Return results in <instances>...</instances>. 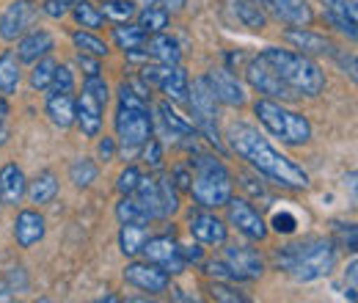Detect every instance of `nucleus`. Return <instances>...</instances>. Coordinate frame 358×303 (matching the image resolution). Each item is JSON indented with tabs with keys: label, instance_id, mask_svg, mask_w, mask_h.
Masks as SVG:
<instances>
[{
	"label": "nucleus",
	"instance_id": "f257e3e1",
	"mask_svg": "<svg viewBox=\"0 0 358 303\" xmlns=\"http://www.w3.org/2000/svg\"><path fill=\"white\" fill-rule=\"evenodd\" d=\"M226 138H229V146L254 171L268 176L270 182H275L281 188H289V190H306L312 185L309 182V174L303 171L295 160H289L287 155H281L278 149H273L268 143V138L259 130H254L251 125H231L226 130Z\"/></svg>",
	"mask_w": 358,
	"mask_h": 303
},
{
	"label": "nucleus",
	"instance_id": "f03ea898",
	"mask_svg": "<svg viewBox=\"0 0 358 303\" xmlns=\"http://www.w3.org/2000/svg\"><path fill=\"white\" fill-rule=\"evenodd\" d=\"M275 265L295 281H317L336 267V243L331 237H306L275 251Z\"/></svg>",
	"mask_w": 358,
	"mask_h": 303
},
{
	"label": "nucleus",
	"instance_id": "7ed1b4c3",
	"mask_svg": "<svg viewBox=\"0 0 358 303\" xmlns=\"http://www.w3.org/2000/svg\"><path fill=\"white\" fill-rule=\"evenodd\" d=\"M262 58L275 69V75L292 88L298 97H320L325 88V75L309 55L295 50L268 47L262 50Z\"/></svg>",
	"mask_w": 358,
	"mask_h": 303
},
{
	"label": "nucleus",
	"instance_id": "20e7f679",
	"mask_svg": "<svg viewBox=\"0 0 358 303\" xmlns=\"http://www.w3.org/2000/svg\"><path fill=\"white\" fill-rule=\"evenodd\" d=\"M196 174L190 176V196L199 207L204 210H218L226 207V202L231 199V174L221 160H215L213 155H199L196 160H190Z\"/></svg>",
	"mask_w": 358,
	"mask_h": 303
},
{
	"label": "nucleus",
	"instance_id": "39448f33",
	"mask_svg": "<svg viewBox=\"0 0 358 303\" xmlns=\"http://www.w3.org/2000/svg\"><path fill=\"white\" fill-rule=\"evenodd\" d=\"M254 113H257V119L262 122V127L273 138H278V141H284L289 146H301V143L312 141V122L303 113H295V111L284 108L275 99H268V97L257 99L254 102Z\"/></svg>",
	"mask_w": 358,
	"mask_h": 303
},
{
	"label": "nucleus",
	"instance_id": "423d86ee",
	"mask_svg": "<svg viewBox=\"0 0 358 303\" xmlns=\"http://www.w3.org/2000/svg\"><path fill=\"white\" fill-rule=\"evenodd\" d=\"M187 105L193 113V127L207 138L210 146H215L218 152H224V141L218 132V99L213 94V88L207 83V78L193 80V86H187Z\"/></svg>",
	"mask_w": 358,
	"mask_h": 303
},
{
	"label": "nucleus",
	"instance_id": "0eeeda50",
	"mask_svg": "<svg viewBox=\"0 0 358 303\" xmlns=\"http://www.w3.org/2000/svg\"><path fill=\"white\" fill-rule=\"evenodd\" d=\"M245 78H248L251 86L257 88L259 94H265L268 99H275V102H292V99H301L292 88L275 75V69L262 58V52L254 55V58L248 61V66H245Z\"/></svg>",
	"mask_w": 358,
	"mask_h": 303
},
{
	"label": "nucleus",
	"instance_id": "6e6552de",
	"mask_svg": "<svg viewBox=\"0 0 358 303\" xmlns=\"http://www.w3.org/2000/svg\"><path fill=\"white\" fill-rule=\"evenodd\" d=\"M116 135L122 141V149L133 152L138 146H143L152 138V116L149 108H124L119 105L116 113Z\"/></svg>",
	"mask_w": 358,
	"mask_h": 303
},
{
	"label": "nucleus",
	"instance_id": "1a4fd4ad",
	"mask_svg": "<svg viewBox=\"0 0 358 303\" xmlns=\"http://www.w3.org/2000/svg\"><path fill=\"white\" fill-rule=\"evenodd\" d=\"M143 83L146 86L160 88L171 102H185L187 99V75L179 64H152L143 66Z\"/></svg>",
	"mask_w": 358,
	"mask_h": 303
},
{
	"label": "nucleus",
	"instance_id": "9d476101",
	"mask_svg": "<svg viewBox=\"0 0 358 303\" xmlns=\"http://www.w3.org/2000/svg\"><path fill=\"white\" fill-rule=\"evenodd\" d=\"M141 254L146 257V262H152V265H157L160 270H166L169 276L185 273V260H182V251H179V243L174 240V234L146 237Z\"/></svg>",
	"mask_w": 358,
	"mask_h": 303
},
{
	"label": "nucleus",
	"instance_id": "9b49d317",
	"mask_svg": "<svg viewBox=\"0 0 358 303\" xmlns=\"http://www.w3.org/2000/svg\"><path fill=\"white\" fill-rule=\"evenodd\" d=\"M226 210H229L226 213L229 216V226H234L243 237H248L254 243H262L268 237V223H265V218L251 207V202H245V199H229L226 202Z\"/></svg>",
	"mask_w": 358,
	"mask_h": 303
},
{
	"label": "nucleus",
	"instance_id": "f8f14e48",
	"mask_svg": "<svg viewBox=\"0 0 358 303\" xmlns=\"http://www.w3.org/2000/svg\"><path fill=\"white\" fill-rule=\"evenodd\" d=\"M124 281L138 287V290H143V293L160 295V293L169 290L171 276L166 270H160L157 265H152V262H130L124 267Z\"/></svg>",
	"mask_w": 358,
	"mask_h": 303
},
{
	"label": "nucleus",
	"instance_id": "ddd939ff",
	"mask_svg": "<svg viewBox=\"0 0 358 303\" xmlns=\"http://www.w3.org/2000/svg\"><path fill=\"white\" fill-rule=\"evenodd\" d=\"M226 265L237 281H254L265 273V260L251 246H226Z\"/></svg>",
	"mask_w": 358,
	"mask_h": 303
},
{
	"label": "nucleus",
	"instance_id": "4468645a",
	"mask_svg": "<svg viewBox=\"0 0 358 303\" xmlns=\"http://www.w3.org/2000/svg\"><path fill=\"white\" fill-rule=\"evenodd\" d=\"M34 14H36V6L31 0H11L0 17V39H6V42L20 39L31 28Z\"/></svg>",
	"mask_w": 358,
	"mask_h": 303
},
{
	"label": "nucleus",
	"instance_id": "2eb2a0df",
	"mask_svg": "<svg viewBox=\"0 0 358 303\" xmlns=\"http://www.w3.org/2000/svg\"><path fill=\"white\" fill-rule=\"evenodd\" d=\"M207 83L213 88V94H215V99L218 102H224V105H231V108H240V105H245V88L243 83L237 80V75H231L226 66H218V69H210L207 75Z\"/></svg>",
	"mask_w": 358,
	"mask_h": 303
},
{
	"label": "nucleus",
	"instance_id": "dca6fc26",
	"mask_svg": "<svg viewBox=\"0 0 358 303\" xmlns=\"http://www.w3.org/2000/svg\"><path fill=\"white\" fill-rule=\"evenodd\" d=\"M320 3H322V11H325V20H328L339 34H345L350 42H356V36H358L356 0H320Z\"/></svg>",
	"mask_w": 358,
	"mask_h": 303
},
{
	"label": "nucleus",
	"instance_id": "f3484780",
	"mask_svg": "<svg viewBox=\"0 0 358 303\" xmlns=\"http://www.w3.org/2000/svg\"><path fill=\"white\" fill-rule=\"evenodd\" d=\"M187 229H190V234H193L201 246H224L226 237H229L226 223L218 216H213V213H199V216H193L190 223H187Z\"/></svg>",
	"mask_w": 358,
	"mask_h": 303
},
{
	"label": "nucleus",
	"instance_id": "a211bd4d",
	"mask_svg": "<svg viewBox=\"0 0 358 303\" xmlns=\"http://www.w3.org/2000/svg\"><path fill=\"white\" fill-rule=\"evenodd\" d=\"M102 102L96 97H91L89 91L83 88L80 99H75V125L83 130L86 138H96L102 130Z\"/></svg>",
	"mask_w": 358,
	"mask_h": 303
},
{
	"label": "nucleus",
	"instance_id": "6ab92c4d",
	"mask_svg": "<svg viewBox=\"0 0 358 303\" xmlns=\"http://www.w3.org/2000/svg\"><path fill=\"white\" fill-rule=\"evenodd\" d=\"M47 232L45 218L39 216L36 210H22L14 218V240L20 248H34Z\"/></svg>",
	"mask_w": 358,
	"mask_h": 303
},
{
	"label": "nucleus",
	"instance_id": "aec40b11",
	"mask_svg": "<svg viewBox=\"0 0 358 303\" xmlns=\"http://www.w3.org/2000/svg\"><path fill=\"white\" fill-rule=\"evenodd\" d=\"M25 190H28V179L22 169L14 163H6L0 169V202L6 207H17L25 199Z\"/></svg>",
	"mask_w": 358,
	"mask_h": 303
},
{
	"label": "nucleus",
	"instance_id": "412c9836",
	"mask_svg": "<svg viewBox=\"0 0 358 303\" xmlns=\"http://www.w3.org/2000/svg\"><path fill=\"white\" fill-rule=\"evenodd\" d=\"M273 8V14L295 28H309L314 22V11L306 0H262Z\"/></svg>",
	"mask_w": 358,
	"mask_h": 303
},
{
	"label": "nucleus",
	"instance_id": "4be33fe9",
	"mask_svg": "<svg viewBox=\"0 0 358 303\" xmlns=\"http://www.w3.org/2000/svg\"><path fill=\"white\" fill-rule=\"evenodd\" d=\"M47 116H50V122L55 127L69 130L75 125V97H72V91H50Z\"/></svg>",
	"mask_w": 358,
	"mask_h": 303
},
{
	"label": "nucleus",
	"instance_id": "5701e85b",
	"mask_svg": "<svg viewBox=\"0 0 358 303\" xmlns=\"http://www.w3.org/2000/svg\"><path fill=\"white\" fill-rule=\"evenodd\" d=\"M52 47L55 42L47 31H31V34H22V39L17 44V58H20V64H36Z\"/></svg>",
	"mask_w": 358,
	"mask_h": 303
},
{
	"label": "nucleus",
	"instance_id": "b1692460",
	"mask_svg": "<svg viewBox=\"0 0 358 303\" xmlns=\"http://www.w3.org/2000/svg\"><path fill=\"white\" fill-rule=\"evenodd\" d=\"M284 39L289 44H295L298 50H303V55H331L336 47L331 39H325V36H320V34H312V31H306V28H289L287 34H284Z\"/></svg>",
	"mask_w": 358,
	"mask_h": 303
},
{
	"label": "nucleus",
	"instance_id": "393cba45",
	"mask_svg": "<svg viewBox=\"0 0 358 303\" xmlns=\"http://www.w3.org/2000/svg\"><path fill=\"white\" fill-rule=\"evenodd\" d=\"M143 44H146V55L155 58L157 64H171L174 66V64L182 61V50H179L177 39L169 36V34H163V31L152 34Z\"/></svg>",
	"mask_w": 358,
	"mask_h": 303
},
{
	"label": "nucleus",
	"instance_id": "a878e982",
	"mask_svg": "<svg viewBox=\"0 0 358 303\" xmlns=\"http://www.w3.org/2000/svg\"><path fill=\"white\" fill-rule=\"evenodd\" d=\"M133 196L138 199V204L143 207V213L149 216V220L152 218H163V202H160V190H157V179L155 176H143L141 174Z\"/></svg>",
	"mask_w": 358,
	"mask_h": 303
},
{
	"label": "nucleus",
	"instance_id": "bb28decb",
	"mask_svg": "<svg viewBox=\"0 0 358 303\" xmlns=\"http://www.w3.org/2000/svg\"><path fill=\"white\" fill-rule=\"evenodd\" d=\"M234 17L248 28V31H262L268 25V17L259 6V0H229Z\"/></svg>",
	"mask_w": 358,
	"mask_h": 303
},
{
	"label": "nucleus",
	"instance_id": "cd10ccee",
	"mask_svg": "<svg viewBox=\"0 0 358 303\" xmlns=\"http://www.w3.org/2000/svg\"><path fill=\"white\" fill-rule=\"evenodd\" d=\"M25 196L31 199V204H50L55 196H58V179L52 171H42L34 182H28V190Z\"/></svg>",
	"mask_w": 358,
	"mask_h": 303
},
{
	"label": "nucleus",
	"instance_id": "c85d7f7f",
	"mask_svg": "<svg viewBox=\"0 0 358 303\" xmlns=\"http://www.w3.org/2000/svg\"><path fill=\"white\" fill-rule=\"evenodd\" d=\"M20 78H22V72H20L17 52L14 50H3V55H0V94L3 97L14 94L17 86H20Z\"/></svg>",
	"mask_w": 358,
	"mask_h": 303
},
{
	"label": "nucleus",
	"instance_id": "c756f323",
	"mask_svg": "<svg viewBox=\"0 0 358 303\" xmlns=\"http://www.w3.org/2000/svg\"><path fill=\"white\" fill-rule=\"evenodd\" d=\"M146 237H149V229L143 223H122V229H119V248H122V254L124 257H138L143 243H146Z\"/></svg>",
	"mask_w": 358,
	"mask_h": 303
},
{
	"label": "nucleus",
	"instance_id": "7c9ffc66",
	"mask_svg": "<svg viewBox=\"0 0 358 303\" xmlns=\"http://www.w3.org/2000/svg\"><path fill=\"white\" fill-rule=\"evenodd\" d=\"M157 113H160V122H163V127L171 132V138H190L196 127H193V122H187V119H182L177 111L171 108V102H160V108H157Z\"/></svg>",
	"mask_w": 358,
	"mask_h": 303
},
{
	"label": "nucleus",
	"instance_id": "2f4dec72",
	"mask_svg": "<svg viewBox=\"0 0 358 303\" xmlns=\"http://www.w3.org/2000/svg\"><path fill=\"white\" fill-rule=\"evenodd\" d=\"M113 42L119 50H141L143 42H146V34H143V28L138 25V22H119L116 28H113Z\"/></svg>",
	"mask_w": 358,
	"mask_h": 303
},
{
	"label": "nucleus",
	"instance_id": "473e14b6",
	"mask_svg": "<svg viewBox=\"0 0 358 303\" xmlns=\"http://www.w3.org/2000/svg\"><path fill=\"white\" fill-rule=\"evenodd\" d=\"M102 17L105 20H110L113 25H119V22H130L135 14H138V6H135L133 0H102Z\"/></svg>",
	"mask_w": 358,
	"mask_h": 303
},
{
	"label": "nucleus",
	"instance_id": "72a5a7b5",
	"mask_svg": "<svg viewBox=\"0 0 358 303\" xmlns=\"http://www.w3.org/2000/svg\"><path fill=\"white\" fill-rule=\"evenodd\" d=\"M169 11L163 6H143V11L138 14V25L143 28V34H157L169 25Z\"/></svg>",
	"mask_w": 358,
	"mask_h": 303
},
{
	"label": "nucleus",
	"instance_id": "f704fd0d",
	"mask_svg": "<svg viewBox=\"0 0 358 303\" xmlns=\"http://www.w3.org/2000/svg\"><path fill=\"white\" fill-rule=\"evenodd\" d=\"M157 190H160V202H163V218L177 216L179 213V190L169 174L157 176Z\"/></svg>",
	"mask_w": 358,
	"mask_h": 303
},
{
	"label": "nucleus",
	"instance_id": "c9c22d12",
	"mask_svg": "<svg viewBox=\"0 0 358 303\" xmlns=\"http://www.w3.org/2000/svg\"><path fill=\"white\" fill-rule=\"evenodd\" d=\"M96 163L89 160V157H78L72 166H69V179H72V185L75 188H89L91 182H96Z\"/></svg>",
	"mask_w": 358,
	"mask_h": 303
},
{
	"label": "nucleus",
	"instance_id": "e433bc0d",
	"mask_svg": "<svg viewBox=\"0 0 358 303\" xmlns=\"http://www.w3.org/2000/svg\"><path fill=\"white\" fill-rule=\"evenodd\" d=\"M116 218L122 223H149V216L143 213V207L138 204V199H135L133 193L122 196V202L116 204Z\"/></svg>",
	"mask_w": 358,
	"mask_h": 303
},
{
	"label": "nucleus",
	"instance_id": "4c0bfd02",
	"mask_svg": "<svg viewBox=\"0 0 358 303\" xmlns=\"http://www.w3.org/2000/svg\"><path fill=\"white\" fill-rule=\"evenodd\" d=\"M72 17L78 20V25H83V28H99L102 22H105V17H102V11L91 3V0H78L75 6H72Z\"/></svg>",
	"mask_w": 358,
	"mask_h": 303
},
{
	"label": "nucleus",
	"instance_id": "58836bf2",
	"mask_svg": "<svg viewBox=\"0 0 358 303\" xmlns=\"http://www.w3.org/2000/svg\"><path fill=\"white\" fill-rule=\"evenodd\" d=\"M72 42H75V47L80 52H86V55H94V58H105L108 55V44L102 42L99 36L89 34V31H75L72 34Z\"/></svg>",
	"mask_w": 358,
	"mask_h": 303
},
{
	"label": "nucleus",
	"instance_id": "ea45409f",
	"mask_svg": "<svg viewBox=\"0 0 358 303\" xmlns=\"http://www.w3.org/2000/svg\"><path fill=\"white\" fill-rule=\"evenodd\" d=\"M55 61L52 58H39L36 64H34V69H31V86L36 88V91H45V88H50V83H52V72H55Z\"/></svg>",
	"mask_w": 358,
	"mask_h": 303
},
{
	"label": "nucleus",
	"instance_id": "a19ab883",
	"mask_svg": "<svg viewBox=\"0 0 358 303\" xmlns=\"http://www.w3.org/2000/svg\"><path fill=\"white\" fill-rule=\"evenodd\" d=\"M210 295H213V301H224V303H245L248 301L245 295H240L234 287H229V284H224V281L210 284Z\"/></svg>",
	"mask_w": 358,
	"mask_h": 303
},
{
	"label": "nucleus",
	"instance_id": "79ce46f5",
	"mask_svg": "<svg viewBox=\"0 0 358 303\" xmlns=\"http://www.w3.org/2000/svg\"><path fill=\"white\" fill-rule=\"evenodd\" d=\"M50 88H52V91H72V88H75V75H72V69L64 66V64H58L55 72H52Z\"/></svg>",
	"mask_w": 358,
	"mask_h": 303
},
{
	"label": "nucleus",
	"instance_id": "37998d69",
	"mask_svg": "<svg viewBox=\"0 0 358 303\" xmlns=\"http://www.w3.org/2000/svg\"><path fill=\"white\" fill-rule=\"evenodd\" d=\"M143 163L152 166V169H160V166H163V146H160V141L149 138V141L143 143Z\"/></svg>",
	"mask_w": 358,
	"mask_h": 303
},
{
	"label": "nucleus",
	"instance_id": "c03bdc74",
	"mask_svg": "<svg viewBox=\"0 0 358 303\" xmlns=\"http://www.w3.org/2000/svg\"><path fill=\"white\" fill-rule=\"evenodd\" d=\"M119 105H124V108H146V99L138 97V91L133 88V83L127 80V83L119 86Z\"/></svg>",
	"mask_w": 358,
	"mask_h": 303
},
{
	"label": "nucleus",
	"instance_id": "a18cd8bd",
	"mask_svg": "<svg viewBox=\"0 0 358 303\" xmlns=\"http://www.w3.org/2000/svg\"><path fill=\"white\" fill-rule=\"evenodd\" d=\"M83 88L89 91L91 97H96L102 105H108V99H110V88H108V83H105L99 75H94V78H86Z\"/></svg>",
	"mask_w": 358,
	"mask_h": 303
},
{
	"label": "nucleus",
	"instance_id": "49530a36",
	"mask_svg": "<svg viewBox=\"0 0 358 303\" xmlns=\"http://www.w3.org/2000/svg\"><path fill=\"white\" fill-rule=\"evenodd\" d=\"M138 179H141V171L135 169V166H127L124 171L119 174V182H116V188H119V193L122 196H127V193H133L135 185H138Z\"/></svg>",
	"mask_w": 358,
	"mask_h": 303
},
{
	"label": "nucleus",
	"instance_id": "de8ad7c7",
	"mask_svg": "<svg viewBox=\"0 0 358 303\" xmlns=\"http://www.w3.org/2000/svg\"><path fill=\"white\" fill-rule=\"evenodd\" d=\"M6 281H8V287H11L14 293H28V276H25L22 267H11V270L6 273Z\"/></svg>",
	"mask_w": 358,
	"mask_h": 303
},
{
	"label": "nucleus",
	"instance_id": "09e8293b",
	"mask_svg": "<svg viewBox=\"0 0 358 303\" xmlns=\"http://www.w3.org/2000/svg\"><path fill=\"white\" fill-rule=\"evenodd\" d=\"M42 11H45L47 17H52V20H64L69 14V3L66 0H45Z\"/></svg>",
	"mask_w": 358,
	"mask_h": 303
},
{
	"label": "nucleus",
	"instance_id": "8fccbe9b",
	"mask_svg": "<svg viewBox=\"0 0 358 303\" xmlns=\"http://www.w3.org/2000/svg\"><path fill=\"white\" fill-rule=\"evenodd\" d=\"M336 232L342 237V246L350 248V251H356V237H358L356 223H336Z\"/></svg>",
	"mask_w": 358,
	"mask_h": 303
},
{
	"label": "nucleus",
	"instance_id": "3c124183",
	"mask_svg": "<svg viewBox=\"0 0 358 303\" xmlns=\"http://www.w3.org/2000/svg\"><path fill=\"white\" fill-rule=\"evenodd\" d=\"M204 267H207V276H215V279H221V281H226V279L234 281V273L229 270L226 262H207Z\"/></svg>",
	"mask_w": 358,
	"mask_h": 303
},
{
	"label": "nucleus",
	"instance_id": "603ef678",
	"mask_svg": "<svg viewBox=\"0 0 358 303\" xmlns=\"http://www.w3.org/2000/svg\"><path fill=\"white\" fill-rule=\"evenodd\" d=\"M273 226H275V232H284V234H289V232H295L298 220L289 216V213H278V216L273 218Z\"/></svg>",
	"mask_w": 358,
	"mask_h": 303
},
{
	"label": "nucleus",
	"instance_id": "864d4df0",
	"mask_svg": "<svg viewBox=\"0 0 358 303\" xmlns=\"http://www.w3.org/2000/svg\"><path fill=\"white\" fill-rule=\"evenodd\" d=\"M331 55H334V58L342 64V69H345V72H348V75L356 80V55H353V52H350V55H345V52H339V47H336Z\"/></svg>",
	"mask_w": 358,
	"mask_h": 303
},
{
	"label": "nucleus",
	"instance_id": "5fc2aeb1",
	"mask_svg": "<svg viewBox=\"0 0 358 303\" xmlns=\"http://www.w3.org/2000/svg\"><path fill=\"white\" fill-rule=\"evenodd\" d=\"M78 64L86 69V78H94V75H99V58H94V55H86V52H78Z\"/></svg>",
	"mask_w": 358,
	"mask_h": 303
},
{
	"label": "nucleus",
	"instance_id": "6e6d98bb",
	"mask_svg": "<svg viewBox=\"0 0 358 303\" xmlns=\"http://www.w3.org/2000/svg\"><path fill=\"white\" fill-rule=\"evenodd\" d=\"M179 251H182V260H185V265H187V262H201V260H204L201 246H179Z\"/></svg>",
	"mask_w": 358,
	"mask_h": 303
},
{
	"label": "nucleus",
	"instance_id": "4d7b16f0",
	"mask_svg": "<svg viewBox=\"0 0 358 303\" xmlns=\"http://www.w3.org/2000/svg\"><path fill=\"white\" fill-rule=\"evenodd\" d=\"M113 155H116V141L113 138H102L99 141V157L108 163V160H113Z\"/></svg>",
	"mask_w": 358,
	"mask_h": 303
},
{
	"label": "nucleus",
	"instance_id": "13d9d810",
	"mask_svg": "<svg viewBox=\"0 0 358 303\" xmlns=\"http://www.w3.org/2000/svg\"><path fill=\"white\" fill-rule=\"evenodd\" d=\"M171 179L177 182V188H182V190H187V188H190V171H187L185 166H179L177 171L171 174Z\"/></svg>",
	"mask_w": 358,
	"mask_h": 303
},
{
	"label": "nucleus",
	"instance_id": "bf43d9fd",
	"mask_svg": "<svg viewBox=\"0 0 358 303\" xmlns=\"http://www.w3.org/2000/svg\"><path fill=\"white\" fill-rule=\"evenodd\" d=\"M160 6H163L169 14H179V11L187 6V0H160Z\"/></svg>",
	"mask_w": 358,
	"mask_h": 303
},
{
	"label": "nucleus",
	"instance_id": "052dcab7",
	"mask_svg": "<svg viewBox=\"0 0 358 303\" xmlns=\"http://www.w3.org/2000/svg\"><path fill=\"white\" fill-rule=\"evenodd\" d=\"M8 301H14V290L8 287L6 279H0V303H8Z\"/></svg>",
	"mask_w": 358,
	"mask_h": 303
},
{
	"label": "nucleus",
	"instance_id": "680f3d73",
	"mask_svg": "<svg viewBox=\"0 0 358 303\" xmlns=\"http://www.w3.org/2000/svg\"><path fill=\"white\" fill-rule=\"evenodd\" d=\"M6 116H8V102H6V97L0 94V127H3V122H6Z\"/></svg>",
	"mask_w": 358,
	"mask_h": 303
},
{
	"label": "nucleus",
	"instance_id": "e2e57ef3",
	"mask_svg": "<svg viewBox=\"0 0 358 303\" xmlns=\"http://www.w3.org/2000/svg\"><path fill=\"white\" fill-rule=\"evenodd\" d=\"M6 141H8V132H6V130H3V127H0V146H3Z\"/></svg>",
	"mask_w": 358,
	"mask_h": 303
},
{
	"label": "nucleus",
	"instance_id": "0e129e2a",
	"mask_svg": "<svg viewBox=\"0 0 358 303\" xmlns=\"http://www.w3.org/2000/svg\"><path fill=\"white\" fill-rule=\"evenodd\" d=\"M141 6H157V0H138Z\"/></svg>",
	"mask_w": 358,
	"mask_h": 303
},
{
	"label": "nucleus",
	"instance_id": "69168bd1",
	"mask_svg": "<svg viewBox=\"0 0 358 303\" xmlns=\"http://www.w3.org/2000/svg\"><path fill=\"white\" fill-rule=\"evenodd\" d=\"M66 3H78V0H66Z\"/></svg>",
	"mask_w": 358,
	"mask_h": 303
},
{
	"label": "nucleus",
	"instance_id": "338daca9",
	"mask_svg": "<svg viewBox=\"0 0 358 303\" xmlns=\"http://www.w3.org/2000/svg\"><path fill=\"white\" fill-rule=\"evenodd\" d=\"M0 207H3V202H0Z\"/></svg>",
	"mask_w": 358,
	"mask_h": 303
}]
</instances>
